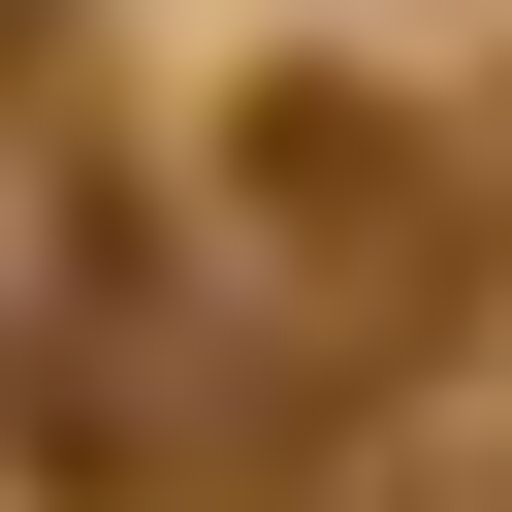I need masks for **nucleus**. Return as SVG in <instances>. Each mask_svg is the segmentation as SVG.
Instances as JSON below:
<instances>
[{"label": "nucleus", "instance_id": "obj_2", "mask_svg": "<svg viewBox=\"0 0 512 512\" xmlns=\"http://www.w3.org/2000/svg\"><path fill=\"white\" fill-rule=\"evenodd\" d=\"M32 480H160V224H64L32 256Z\"/></svg>", "mask_w": 512, "mask_h": 512}, {"label": "nucleus", "instance_id": "obj_1", "mask_svg": "<svg viewBox=\"0 0 512 512\" xmlns=\"http://www.w3.org/2000/svg\"><path fill=\"white\" fill-rule=\"evenodd\" d=\"M224 224L288 256L320 352H416V320L480 288V160H448L416 96H352V64H256V96H224Z\"/></svg>", "mask_w": 512, "mask_h": 512}]
</instances>
